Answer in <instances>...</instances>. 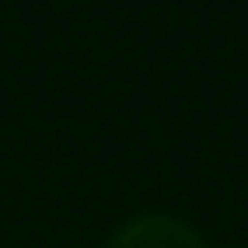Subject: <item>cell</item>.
I'll return each mask as SVG.
<instances>
[{"label": "cell", "instance_id": "1", "mask_svg": "<svg viewBox=\"0 0 248 248\" xmlns=\"http://www.w3.org/2000/svg\"><path fill=\"white\" fill-rule=\"evenodd\" d=\"M105 248H209L187 222L166 218V214H144L135 222H126Z\"/></svg>", "mask_w": 248, "mask_h": 248}]
</instances>
